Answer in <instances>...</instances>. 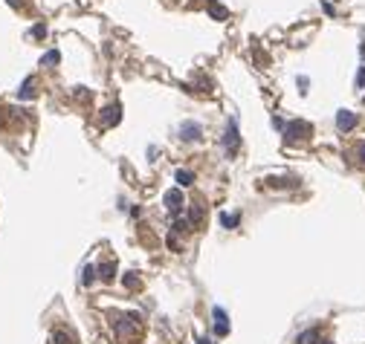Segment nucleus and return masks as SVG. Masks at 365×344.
I'll return each mask as SVG.
<instances>
[{"instance_id":"obj_15","label":"nucleus","mask_w":365,"mask_h":344,"mask_svg":"<svg viewBox=\"0 0 365 344\" xmlns=\"http://www.w3.org/2000/svg\"><path fill=\"white\" fill-rule=\"evenodd\" d=\"M96 281V266H84V269H81V286H90V283Z\"/></svg>"},{"instance_id":"obj_16","label":"nucleus","mask_w":365,"mask_h":344,"mask_svg":"<svg viewBox=\"0 0 365 344\" xmlns=\"http://www.w3.org/2000/svg\"><path fill=\"white\" fill-rule=\"evenodd\" d=\"M241 223V214H220V226L223 229H235Z\"/></svg>"},{"instance_id":"obj_21","label":"nucleus","mask_w":365,"mask_h":344,"mask_svg":"<svg viewBox=\"0 0 365 344\" xmlns=\"http://www.w3.org/2000/svg\"><path fill=\"white\" fill-rule=\"evenodd\" d=\"M357 87H365V67H360V72H357Z\"/></svg>"},{"instance_id":"obj_1","label":"nucleus","mask_w":365,"mask_h":344,"mask_svg":"<svg viewBox=\"0 0 365 344\" xmlns=\"http://www.w3.org/2000/svg\"><path fill=\"white\" fill-rule=\"evenodd\" d=\"M238 145H241V133H238V119H229V122H226V130H223V148H226V154H229V157H235Z\"/></svg>"},{"instance_id":"obj_17","label":"nucleus","mask_w":365,"mask_h":344,"mask_svg":"<svg viewBox=\"0 0 365 344\" xmlns=\"http://www.w3.org/2000/svg\"><path fill=\"white\" fill-rule=\"evenodd\" d=\"M58 61H61V52H58V49H50V52L41 58V64H44V67H55Z\"/></svg>"},{"instance_id":"obj_8","label":"nucleus","mask_w":365,"mask_h":344,"mask_svg":"<svg viewBox=\"0 0 365 344\" xmlns=\"http://www.w3.org/2000/svg\"><path fill=\"white\" fill-rule=\"evenodd\" d=\"M188 223H191V229H200V226H203V208H200L197 203L188 206Z\"/></svg>"},{"instance_id":"obj_23","label":"nucleus","mask_w":365,"mask_h":344,"mask_svg":"<svg viewBox=\"0 0 365 344\" xmlns=\"http://www.w3.org/2000/svg\"><path fill=\"white\" fill-rule=\"evenodd\" d=\"M357 157H360V162H363V165H365V142H363V145H360V151H357Z\"/></svg>"},{"instance_id":"obj_12","label":"nucleus","mask_w":365,"mask_h":344,"mask_svg":"<svg viewBox=\"0 0 365 344\" xmlns=\"http://www.w3.org/2000/svg\"><path fill=\"white\" fill-rule=\"evenodd\" d=\"M174 180H177V185H180V188H188L191 183H194V174H191V171H182V168H180V171L174 174Z\"/></svg>"},{"instance_id":"obj_13","label":"nucleus","mask_w":365,"mask_h":344,"mask_svg":"<svg viewBox=\"0 0 365 344\" xmlns=\"http://www.w3.org/2000/svg\"><path fill=\"white\" fill-rule=\"evenodd\" d=\"M267 185H273V188H293V185H299V183H296V180H287V177H270Z\"/></svg>"},{"instance_id":"obj_6","label":"nucleus","mask_w":365,"mask_h":344,"mask_svg":"<svg viewBox=\"0 0 365 344\" xmlns=\"http://www.w3.org/2000/svg\"><path fill=\"white\" fill-rule=\"evenodd\" d=\"M212 315H214V333H217V336H226V333H229V318H226V313H223L220 307H214Z\"/></svg>"},{"instance_id":"obj_26","label":"nucleus","mask_w":365,"mask_h":344,"mask_svg":"<svg viewBox=\"0 0 365 344\" xmlns=\"http://www.w3.org/2000/svg\"><path fill=\"white\" fill-rule=\"evenodd\" d=\"M18 3H21V0H9V6H18Z\"/></svg>"},{"instance_id":"obj_2","label":"nucleus","mask_w":365,"mask_h":344,"mask_svg":"<svg viewBox=\"0 0 365 344\" xmlns=\"http://www.w3.org/2000/svg\"><path fill=\"white\" fill-rule=\"evenodd\" d=\"M162 203H165V208H168L171 214H180V208L185 206V203H182V188H171V191H165Z\"/></svg>"},{"instance_id":"obj_25","label":"nucleus","mask_w":365,"mask_h":344,"mask_svg":"<svg viewBox=\"0 0 365 344\" xmlns=\"http://www.w3.org/2000/svg\"><path fill=\"white\" fill-rule=\"evenodd\" d=\"M360 52H363V58H365V41H363V46H360Z\"/></svg>"},{"instance_id":"obj_22","label":"nucleus","mask_w":365,"mask_h":344,"mask_svg":"<svg viewBox=\"0 0 365 344\" xmlns=\"http://www.w3.org/2000/svg\"><path fill=\"white\" fill-rule=\"evenodd\" d=\"M307 84H310V81H307V75H302V78H299V87H302V93H307Z\"/></svg>"},{"instance_id":"obj_27","label":"nucleus","mask_w":365,"mask_h":344,"mask_svg":"<svg viewBox=\"0 0 365 344\" xmlns=\"http://www.w3.org/2000/svg\"><path fill=\"white\" fill-rule=\"evenodd\" d=\"M319 344H334V342H319Z\"/></svg>"},{"instance_id":"obj_10","label":"nucleus","mask_w":365,"mask_h":344,"mask_svg":"<svg viewBox=\"0 0 365 344\" xmlns=\"http://www.w3.org/2000/svg\"><path fill=\"white\" fill-rule=\"evenodd\" d=\"M296 344H319V330H304V333H299Z\"/></svg>"},{"instance_id":"obj_18","label":"nucleus","mask_w":365,"mask_h":344,"mask_svg":"<svg viewBox=\"0 0 365 344\" xmlns=\"http://www.w3.org/2000/svg\"><path fill=\"white\" fill-rule=\"evenodd\" d=\"M136 283H139V278H136L133 272H128V275H125V286H128V289H133Z\"/></svg>"},{"instance_id":"obj_7","label":"nucleus","mask_w":365,"mask_h":344,"mask_svg":"<svg viewBox=\"0 0 365 344\" xmlns=\"http://www.w3.org/2000/svg\"><path fill=\"white\" fill-rule=\"evenodd\" d=\"M119 119H122V110H119V104H110V107H104V110H102V125H104V127L116 125Z\"/></svg>"},{"instance_id":"obj_11","label":"nucleus","mask_w":365,"mask_h":344,"mask_svg":"<svg viewBox=\"0 0 365 344\" xmlns=\"http://www.w3.org/2000/svg\"><path fill=\"white\" fill-rule=\"evenodd\" d=\"M209 18H212V21H226V18H229V9H223V6H217V3H209Z\"/></svg>"},{"instance_id":"obj_9","label":"nucleus","mask_w":365,"mask_h":344,"mask_svg":"<svg viewBox=\"0 0 365 344\" xmlns=\"http://www.w3.org/2000/svg\"><path fill=\"white\" fill-rule=\"evenodd\" d=\"M96 275H99L104 283H110L113 275H116V266H113V263H102V266H96Z\"/></svg>"},{"instance_id":"obj_4","label":"nucleus","mask_w":365,"mask_h":344,"mask_svg":"<svg viewBox=\"0 0 365 344\" xmlns=\"http://www.w3.org/2000/svg\"><path fill=\"white\" fill-rule=\"evenodd\" d=\"M336 127H339L342 133L354 130V127H357V113H351V110H339V113H336Z\"/></svg>"},{"instance_id":"obj_14","label":"nucleus","mask_w":365,"mask_h":344,"mask_svg":"<svg viewBox=\"0 0 365 344\" xmlns=\"http://www.w3.org/2000/svg\"><path fill=\"white\" fill-rule=\"evenodd\" d=\"M32 95H35V78H26L18 90V98H32Z\"/></svg>"},{"instance_id":"obj_5","label":"nucleus","mask_w":365,"mask_h":344,"mask_svg":"<svg viewBox=\"0 0 365 344\" xmlns=\"http://www.w3.org/2000/svg\"><path fill=\"white\" fill-rule=\"evenodd\" d=\"M200 133H203V127L197 122H182L180 125V139H185V142H197Z\"/></svg>"},{"instance_id":"obj_19","label":"nucleus","mask_w":365,"mask_h":344,"mask_svg":"<svg viewBox=\"0 0 365 344\" xmlns=\"http://www.w3.org/2000/svg\"><path fill=\"white\" fill-rule=\"evenodd\" d=\"M32 35H35V38H47V26H44V23H38V26L32 29Z\"/></svg>"},{"instance_id":"obj_20","label":"nucleus","mask_w":365,"mask_h":344,"mask_svg":"<svg viewBox=\"0 0 365 344\" xmlns=\"http://www.w3.org/2000/svg\"><path fill=\"white\" fill-rule=\"evenodd\" d=\"M168 246H171V249H180V240H177V231H171V234H168Z\"/></svg>"},{"instance_id":"obj_24","label":"nucleus","mask_w":365,"mask_h":344,"mask_svg":"<svg viewBox=\"0 0 365 344\" xmlns=\"http://www.w3.org/2000/svg\"><path fill=\"white\" fill-rule=\"evenodd\" d=\"M197 344H214L212 339H197Z\"/></svg>"},{"instance_id":"obj_3","label":"nucleus","mask_w":365,"mask_h":344,"mask_svg":"<svg viewBox=\"0 0 365 344\" xmlns=\"http://www.w3.org/2000/svg\"><path fill=\"white\" fill-rule=\"evenodd\" d=\"M304 133H310V125H304V122H293V125H287V130H284V142L293 145V142L304 139Z\"/></svg>"}]
</instances>
